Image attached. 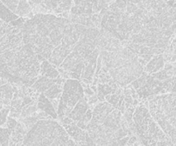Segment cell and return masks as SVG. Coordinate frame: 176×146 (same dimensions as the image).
<instances>
[{
    "instance_id": "obj_7",
    "label": "cell",
    "mask_w": 176,
    "mask_h": 146,
    "mask_svg": "<svg viewBox=\"0 0 176 146\" xmlns=\"http://www.w3.org/2000/svg\"><path fill=\"white\" fill-rule=\"evenodd\" d=\"M114 109V107L107 102H98L93 108L92 119L90 120V122L95 123V124H102L106 117Z\"/></svg>"
},
{
    "instance_id": "obj_18",
    "label": "cell",
    "mask_w": 176,
    "mask_h": 146,
    "mask_svg": "<svg viewBox=\"0 0 176 146\" xmlns=\"http://www.w3.org/2000/svg\"><path fill=\"white\" fill-rule=\"evenodd\" d=\"M31 12H32V9L28 0H19L16 15H17L20 17H25Z\"/></svg>"
},
{
    "instance_id": "obj_16",
    "label": "cell",
    "mask_w": 176,
    "mask_h": 146,
    "mask_svg": "<svg viewBox=\"0 0 176 146\" xmlns=\"http://www.w3.org/2000/svg\"><path fill=\"white\" fill-rule=\"evenodd\" d=\"M63 86H64V84H53L51 88H49L43 94L48 100H53V99L59 100L61 96L62 91H63Z\"/></svg>"
},
{
    "instance_id": "obj_26",
    "label": "cell",
    "mask_w": 176,
    "mask_h": 146,
    "mask_svg": "<svg viewBox=\"0 0 176 146\" xmlns=\"http://www.w3.org/2000/svg\"><path fill=\"white\" fill-rule=\"evenodd\" d=\"M137 141V137L136 136H134V135L131 136V137H129V140H128L127 143H126L125 146H133Z\"/></svg>"
},
{
    "instance_id": "obj_1",
    "label": "cell",
    "mask_w": 176,
    "mask_h": 146,
    "mask_svg": "<svg viewBox=\"0 0 176 146\" xmlns=\"http://www.w3.org/2000/svg\"><path fill=\"white\" fill-rule=\"evenodd\" d=\"M99 56L101 58V69L111 76L119 88L130 84L144 72L137 55L123 46L113 52L100 51Z\"/></svg>"
},
{
    "instance_id": "obj_14",
    "label": "cell",
    "mask_w": 176,
    "mask_h": 146,
    "mask_svg": "<svg viewBox=\"0 0 176 146\" xmlns=\"http://www.w3.org/2000/svg\"><path fill=\"white\" fill-rule=\"evenodd\" d=\"M40 76H44L49 78H53L55 79L59 76V73L58 70L53 66L52 64L48 62V60H44L40 63Z\"/></svg>"
},
{
    "instance_id": "obj_27",
    "label": "cell",
    "mask_w": 176,
    "mask_h": 146,
    "mask_svg": "<svg viewBox=\"0 0 176 146\" xmlns=\"http://www.w3.org/2000/svg\"><path fill=\"white\" fill-rule=\"evenodd\" d=\"M84 95H87V96H91V95H95L94 91H93L92 89H90V87H89V88L84 89Z\"/></svg>"
},
{
    "instance_id": "obj_24",
    "label": "cell",
    "mask_w": 176,
    "mask_h": 146,
    "mask_svg": "<svg viewBox=\"0 0 176 146\" xmlns=\"http://www.w3.org/2000/svg\"><path fill=\"white\" fill-rule=\"evenodd\" d=\"M18 121L17 120H16V119H13V118H11V117H9L8 116V118H7V120H6V123L4 126H6L7 128L11 129V130H13L16 126H17V125Z\"/></svg>"
},
{
    "instance_id": "obj_11",
    "label": "cell",
    "mask_w": 176,
    "mask_h": 146,
    "mask_svg": "<svg viewBox=\"0 0 176 146\" xmlns=\"http://www.w3.org/2000/svg\"><path fill=\"white\" fill-rule=\"evenodd\" d=\"M164 65H165V60L163 58V54L155 55L154 57L150 59V62L144 67V71L148 73L149 75H151L162 70Z\"/></svg>"
},
{
    "instance_id": "obj_31",
    "label": "cell",
    "mask_w": 176,
    "mask_h": 146,
    "mask_svg": "<svg viewBox=\"0 0 176 146\" xmlns=\"http://www.w3.org/2000/svg\"><path fill=\"white\" fill-rule=\"evenodd\" d=\"M96 146H101V145H98V144H96Z\"/></svg>"
},
{
    "instance_id": "obj_17",
    "label": "cell",
    "mask_w": 176,
    "mask_h": 146,
    "mask_svg": "<svg viewBox=\"0 0 176 146\" xmlns=\"http://www.w3.org/2000/svg\"><path fill=\"white\" fill-rule=\"evenodd\" d=\"M18 18H19V17L17 15H16L12 11H10L2 2H0V19L1 20H3L6 23H9V22H13Z\"/></svg>"
},
{
    "instance_id": "obj_10",
    "label": "cell",
    "mask_w": 176,
    "mask_h": 146,
    "mask_svg": "<svg viewBox=\"0 0 176 146\" xmlns=\"http://www.w3.org/2000/svg\"><path fill=\"white\" fill-rule=\"evenodd\" d=\"M37 108H38V110L45 112L46 114L50 115L53 120H57L58 119L57 112L54 109V107H53V106L52 105L51 102L45 96L43 93H40V96L38 98V101H37Z\"/></svg>"
},
{
    "instance_id": "obj_29",
    "label": "cell",
    "mask_w": 176,
    "mask_h": 146,
    "mask_svg": "<svg viewBox=\"0 0 176 146\" xmlns=\"http://www.w3.org/2000/svg\"><path fill=\"white\" fill-rule=\"evenodd\" d=\"M67 146H75V141L72 138H69L68 143H67Z\"/></svg>"
},
{
    "instance_id": "obj_15",
    "label": "cell",
    "mask_w": 176,
    "mask_h": 146,
    "mask_svg": "<svg viewBox=\"0 0 176 146\" xmlns=\"http://www.w3.org/2000/svg\"><path fill=\"white\" fill-rule=\"evenodd\" d=\"M73 0H51L53 13L61 14L65 11H70Z\"/></svg>"
},
{
    "instance_id": "obj_25",
    "label": "cell",
    "mask_w": 176,
    "mask_h": 146,
    "mask_svg": "<svg viewBox=\"0 0 176 146\" xmlns=\"http://www.w3.org/2000/svg\"><path fill=\"white\" fill-rule=\"evenodd\" d=\"M98 102H99V101H98L96 94L93 95L91 96H88V101H87V102H88V106L95 107V105H96Z\"/></svg>"
},
{
    "instance_id": "obj_2",
    "label": "cell",
    "mask_w": 176,
    "mask_h": 146,
    "mask_svg": "<svg viewBox=\"0 0 176 146\" xmlns=\"http://www.w3.org/2000/svg\"><path fill=\"white\" fill-rule=\"evenodd\" d=\"M69 135L53 119L39 120L26 133L21 146H67Z\"/></svg>"
},
{
    "instance_id": "obj_3",
    "label": "cell",
    "mask_w": 176,
    "mask_h": 146,
    "mask_svg": "<svg viewBox=\"0 0 176 146\" xmlns=\"http://www.w3.org/2000/svg\"><path fill=\"white\" fill-rule=\"evenodd\" d=\"M136 134L144 146H158L161 142L171 141L155 121L148 107L139 103L132 116Z\"/></svg>"
},
{
    "instance_id": "obj_23",
    "label": "cell",
    "mask_w": 176,
    "mask_h": 146,
    "mask_svg": "<svg viewBox=\"0 0 176 146\" xmlns=\"http://www.w3.org/2000/svg\"><path fill=\"white\" fill-rule=\"evenodd\" d=\"M9 108H2L0 109V126L5 125L6 123L7 118L9 116Z\"/></svg>"
},
{
    "instance_id": "obj_20",
    "label": "cell",
    "mask_w": 176,
    "mask_h": 146,
    "mask_svg": "<svg viewBox=\"0 0 176 146\" xmlns=\"http://www.w3.org/2000/svg\"><path fill=\"white\" fill-rule=\"evenodd\" d=\"M12 130L9 128H4L0 127V145L1 146H9V138L11 135Z\"/></svg>"
},
{
    "instance_id": "obj_6",
    "label": "cell",
    "mask_w": 176,
    "mask_h": 146,
    "mask_svg": "<svg viewBox=\"0 0 176 146\" xmlns=\"http://www.w3.org/2000/svg\"><path fill=\"white\" fill-rule=\"evenodd\" d=\"M121 47V41L114 34L102 28H100L96 42V48L99 49V51L113 52Z\"/></svg>"
},
{
    "instance_id": "obj_28",
    "label": "cell",
    "mask_w": 176,
    "mask_h": 146,
    "mask_svg": "<svg viewBox=\"0 0 176 146\" xmlns=\"http://www.w3.org/2000/svg\"><path fill=\"white\" fill-rule=\"evenodd\" d=\"M51 103H52V105L54 107V109L56 110L57 112L58 110V103H59V100H57V99H53V100H49Z\"/></svg>"
},
{
    "instance_id": "obj_5",
    "label": "cell",
    "mask_w": 176,
    "mask_h": 146,
    "mask_svg": "<svg viewBox=\"0 0 176 146\" xmlns=\"http://www.w3.org/2000/svg\"><path fill=\"white\" fill-rule=\"evenodd\" d=\"M99 49L95 48L90 54H88L84 61V70L80 77L79 82L83 88H89L92 85L96 69L97 58L99 56Z\"/></svg>"
},
{
    "instance_id": "obj_21",
    "label": "cell",
    "mask_w": 176,
    "mask_h": 146,
    "mask_svg": "<svg viewBox=\"0 0 176 146\" xmlns=\"http://www.w3.org/2000/svg\"><path fill=\"white\" fill-rule=\"evenodd\" d=\"M149 75L148 73H146V72H143L142 73V75L138 77V78H137L136 80H134V81H132V83H131V85H132V87L134 88V89H140L142 86H144V84H146V80H147V76Z\"/></svg>"
},
{
    "instance_id": "obj_4",
    "label": "cell",
    "mask_w": 176,
    "mask_h": 146,
    "mask_svg": "<svg viewBox=\"0 0 176 146\" xmlns=\"http://www.w3.org/2000/svg\"><path fill=\"white\" fill-rule=\"evenodd\" d=\"M84 97V88L78 80L67 79L63 86L57 110V120L68 116L81 99Z\"/></svg>"
},
{
    "instance_id": "obj_8",
    "label": "cell",
    "mask_w": 176,
    "mask_h": 146,
    "mask_svg": "<svg viewBox=\"0 0 176 146\" xmlns=\"http://www.w3.org/2000/svg\"><path fill=\"white\" fill-rule=\"evenodd\" d=\"M70 9L72 15H92V0H73Z\"/></svg>"
},
{
    "instance_id": "obj_22",
    "label": "cell",
    "mask_w": 176,
    "mask_h": 146,
    "mask_svg": "<svg viewBox=\"0 0 176 146\" xmlns=\"http://www.w3.org/2000/svg\"><path fill=\"white\" fill-rule=\"evenodd\" d=\"M0 1H1L10 11H12L14 14H16V11H17V9L18 3H19V0H0Z\"/></svg>"
},
{
    "instance_id": "obj_12",
    "label": "cell",
    "mask_w": 176,
    "mask_h": 146,
    "mask_svg": "<svg viewBox=\"0 0 176 146\" xmlns=\"http://www.w3.org/2000/svg\"><path fill=\"white\" fill-rule=\"evenodd\" d=\"M88 109V104L87 101L83 98L81 99L79 102L76 104V106L74 107V108L72 109V111L70 112L68 117L73 120L74 122H77L78 120H81V118L83 117V115L87 112Z\"/></svg>"
},
{
    "instance_id": "obj_30",
    "label": "cell",
    "mask_w": 176,
    "mask_h": 146,
    "mask_svg": "<svg viewBox=\"0 0 176 146\" xmlns=\"http://www.w3.org/2000/svg\"><path fill=\"white\" fill-rule=\"evenodd\" d=\"M173 77H176V67H173Z\"/></svg>"
},
{
    "instance_id": "obj_13",
    "label": "cell",
    "mask_w": 176,
    "mask_h": 146,
    "mask_svg": "<svg viewBox=\"0 0 176 146\" xmlns=\"http://www.w3.org/2000/svg\"><path fill=\"white\" fill-rule=\"evenodd\" d=\"M57 78L53 79V78H49L44 76L40 75L37 77V79L35 84L32 85V88L38 90L40 93H44L49 88H51L53 84H57Z\"/></svg>"
},
{
    "instance_id": "obj_9",
    "label": "cell",
    "mask_w": 176,
    "mask_h": 146,
    "mask_svg": "<svg viewBox=\"0 0 176 146\" xmlns=\"http://www.w3.org/2000/svg\"><path fill=\"white\" fill-rule=\"evenodd\" d=\"M77 122H72L70 125H63L62 126L65 128L66 133H68L69 137L72 138L75 143H81V142L85 141L86 136H87V131H84L79 128L77 124Z\"/></svg>"
},
{
    "instance_id": "obj_19",
    "label": "cell",
    "mask_w": 176,
    "mask_h": 146,
    "mask_svg": "<svg viewBox=\"0 0 176 146\" xmlns=\"http://www.w3.org/2000/svg\"><path fill=\"white\" fill-rule=\"evenodd\" d=\"M36 111H38V108H37V101H34V102H32L29 104L26 105V106L22 107L20 118L23 119V118L31 116L33 114H35Z\"/></svg>"
},
{
    "instance_id": "obj_32",
    "label": "cell",
    "mask_w": 176,
    "mask_h": 146,
    "mask_svg": "<svg viewBox=\"0 0 176 146\" xmlns=\"http://www.w3.org/2000/svg\"></svg>"
}]
</instances>
